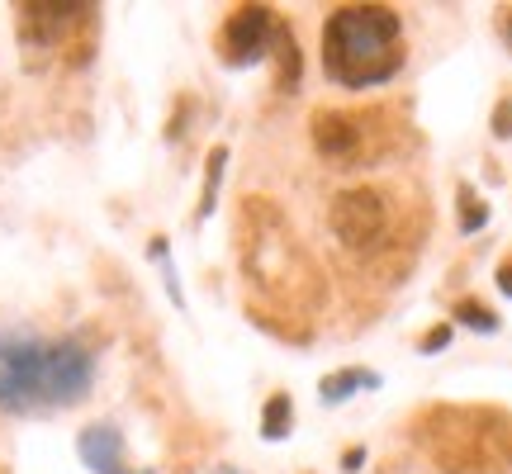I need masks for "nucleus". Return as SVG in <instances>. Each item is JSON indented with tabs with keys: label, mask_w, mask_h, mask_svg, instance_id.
Returning <instances> with one entry per match:
<instances>
[{
	"label": "nucleus",
	"mask_w": 512,
	"mask_h": 474,
	"mask_svg": "<svg viewBox=\"0 0 512 474\" xmlns=\"http://www.w3.org/2000/svg\"><path fill=\"white\" fill-rule=\"evenodd\" d=\"M498 290H503V294H512V261H508V266H503V271H498Z\"/></svg>",
	"instance_id": "nucleus-14"
},
{
	"label": "nucleus",
	"mask_w": 512,
	"mask_h": 474,
	"mask_svg": "<svg viewBox=\"0 0 512 474\" xmlns=\"http://www.w3.org/2000/svg\"><path fill=\"white\" fill-rule=\"evenodd\" d=\"M76 451H81V460H86L95 474H143V470H128L124 437H119V427H110V422H95V427H86V432H81V441H76Z\"/></svg>",
	"instance_id": "nucleus-5"
},
{
	"label": "nucleus",
	"mask_w": 512,
	"mask_h": 474,
	"mask_svg": "<svg viewBox=\"0 0 512 474\" xmlns=\"http://www.w3.org/2000/svg\"><path fill=\"white\" fill-rule=\"evenodd\" d=\"M508 34H512V24H508Z\"/></svg>",
	"instance_id": "nucleus-16"
},
{
	"label": "nucleus",
	"mask_w": 512,
	"mask_h": 474,
	"mask_svg": "<svg viewBox=\"0 0 512 474\" xmlns=\"http://www.w3.org/2000/svg\"><path fill=\"white\" fill-rule=\"evenodd\" d=\"M332 228L347 247H366L384 233V204L375 190H347L332 204Z\"/></svg>",
	"instance_id": "nucleus-4"
},
{
	"label": "nucleus",
	"mask_w": 512,
	"mask_h": 474,
	"mask_svg": "<svg viewBox=\"0 0 512 474\" xmlns=\"http://www.w3.org/2000/svg\"><path fill=\"white\" fill-rule=\"evenodd\" d=\"M494 133H498V138H512V100H503V105H498V114H494Z\"/></svg>",
	"instance_id": "nucleus-13"
},
{
	"label": "nucleus",
	"mask_w": 512,
	"mask_h": 474,
	"mask_svg": "<svg viewBox=\"0 0 512 474\" xmlns=\"http://www.w3.org/2000/svg\"><path fill=\"white\" fill-rule=\"evenodd\" d=\"M484 219H489V209L475 200V190H470V185H460V228H465V233H475V228H484Z\"/></svg>",
	"instance_id": "nucleus-11"
},
{
	"label": "nucleus",
	"mask_w": 512,
	"mask_h": 474,
	"mask_svg": "<svg viewBox=\"0 0 512 474\" xmlns=\"http://www.w3.org/2000/svg\"><path fill=\"white\" fill-rule=\"evenodd\" d=\"M290 427H294L290 394H275V399L266 403V413H261V432H266V441H280V437H290Z\"/></svg>",
	"instance_id": "nucleus-8"
},
{
	"label": "nucleus",
	"mask_w": 512,
	"mask_h": 474,
	"mask_svg": "<svg viewBox=\"0 0 512 474\" xmlns=\"http://www.w3.org/2000/svg\"><path fill=\"white\" fill-rule=\"evenodd\" d=\"M446 342H451V328L441 323V328H432V332H427V337H422V351L432 356V351H441V347H446Z\"/></svg>",
	"instance_id": "nucleus-12"
},
{
	"label": "nucleus",
	"mask_w": 512,
	"mask_h": 474,
	"mask_svg": "<svg viewBox=\"0 0 512 474\" xmlns=\"http://www.w3.org/2000/svg\"><path fill=\"white\" fill-rule=\"evenodd\" d=\"M95 356L81 342H43L34 332H0V408L43 413L86 399Z\"/></svg>",
	"instance_id": "nucleus-1"
},
{
	"label": "nucleus",
	"mask_w": 512,
	"mask_h": 474,
	"mask_svg": "<svg viewBox=\"0 0 512 474\" xmlns=\"http://www.w3.org/2000/svg\"><path fill=\"white\" fill-rule=\"evenodd\" d=\"M313 143L323 157H351V147H356V124L342 119V114H318L313 119Z\"/></svg>",
	"instance_id": "nucleus-6"
},
{
	"label": "nucleus",
	"mask_w": 512,
	"mask_h": 474,
	"mask_svg": "<svg viewBox=\"0 0 512 474\" xmlns=\"http://www.w3.org/2000/svg\"><path fill=\"white\" fill-rule=\"evenodd\" d=\"M323 67L337 86L366 91L403 67V24L389 5H347L323 29Z\"/></svg>",
	"instance_id": "nucleus-2"
},
{
	"label": "nucleus",
	"mask_w": 512,
	"mask_h": 474,
	"mask_svg": "<svg viewBox=\"0 0 512 474\" xmlns=\"http://www.w3.org/2000/svg\"><path fill=\"white\" fill-rule=\"evenodd\" d=\"M219 474H238V470H219Z\"/></svg>",
	"instance_id": "nucleus-15"
},
{
	"label": "nucleus",
	"mask_w": 512,
	"mask_h": 474,
	"mask_svg": "<svg viewBox=\"0 0 512 474\" xmlns=\"http://www.w3.org/2000/svg\"><path fill=\"white\" fill-rule=\"evenodd\" d=\"M375 384H380V375H375V370L351 365V370H337V375H328V380L318 384V399H323V403H347L356 389H375Z\"/></svg>",
	"instance_id": "nucleus-7"
},
{
	"label": "nucleus",
	"mask_w": 512,
	"mask_h": 474,
	"mask_svg": "<svg viewBox=\"0 0 512 474\" xmlns=\"http://www.w3.org/2000/svg\"><path fill=\"white\" fill-rule=\"evenodd\" d=\"M223 162H228V152L214 147L209 152V171H204V200H200V219L214 214V200H219V181H223Z\"/></svg>",
	"instance_id": "nucleus-9"
},
{
	"label": "nucleus",
	"mask_w": 512,
	"mask_h": 474,
	"mask_svg": "<svg viewBox=\"0 0 512 474\" xmlns=\"http://www.w3.org/2000/svg\"><path fill=\"white\" fill-rule=\"evenodd\" d=\"M456 323H465V328H475V332H498V318L484 304H475V299L456 304Z\"/></svg>",
	"instance_id": "nucleus-10"
},
{
	"label": "nucleus",
	"mask_w": 512,
	"mask_h": 474,
	"mask_svg": "<svg viewBox=\"0 0 512 474\" xmlns=\"http://www.w3.org/2000/svg\"><path fill=\"white\" fill-rule=\"evenodd\" d=\"M275 38V15L266 5H242L238 15L223 24V57L228 67H247V62H261L271 53Z\"/></svg>",
	"instance_id": "nucleus-3"
}]
</instances>
